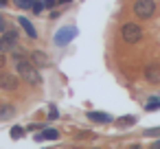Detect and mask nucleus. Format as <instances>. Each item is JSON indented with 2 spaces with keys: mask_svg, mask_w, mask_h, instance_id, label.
I'll return each mask as SVG.
<instances>
[{
  "mask_svg": "<svg viewBox=\"0 0 160 149\" xmlns=\"http://www.w3.org/2000/svg\"><path fill=\"white\" fill-rule=\"evenodd\" d=\"M16 88H18V77L0 70V90H16Z\"/></svg>",
  "mask_w": 160,
  "mask_h": 149,
  "instance_id": "7",
  "label": "nucleus"
},
{
  "mask_svg": "<svg viewBox=\"0 0 160 149\" xmlns=\"http://www.w3.org/2000/svg\"><path fill=\"white\" fill-rule=\"evenodd\" d=\"M57 0H44V7H55Z\"/></svg>",
  "mask_w": 160,
  "mask_h": 149,
  "instance_id": "20",
  "label": "nucleus"
},
{
  "mask_svg": "<svg viewBox=\"0 0 160 149\" xmlns=\"http://www.w3.org/2000/svg\"><path fill=\"white\" fill-rule=\"evenodd\" d=\"M16 116V105L11 103H0V121H9Z\"/></svg>",
  "mask_w": 160,
  "mask_h": 149,
  "instance_id": "10",
  "label": "nucleus"
},
{
  "mask_svg": "<svg viewBox=\"0 0 160 149\" xmlns=\"http://www.w3.org/2000/svg\"><path fill=\"white\" fill-rule=\"evenodd\" d=\"M18 22H20V27L24 29V33H27V35H29L31 40H35V37H38V31L33 29V24H31V22H29L27 18H18Z\"/></svg>",
  "mask_w": 160,
  "mask_h": 149,
  "instance_id": "11",
  "label": "nucleus"
},
{
  "mask_svg": "<svg viewBox=\"0 0 160 149\" xmlns=\"http://www.w3.org/2000/svg\"><path fill=\"white\" fill-rule=\"evenodd\" d=\"M2 5H7V0H0V7H2Z\"/></svg>",
  "mask_w": 160,
  "mask_h": 149,
  "instance_id": "24",
  "label": "nucleus"
},
{
  "mask_svg": "<svg viewBox=\"0 0 160 149\" xmlns=\"http://www.w3.org/2000/svg\"><path fill=\"white\" fill-rule=\"evenodd\" d=\"M77 27H64V29H59L57 33H55V37H53V42L57 44V46H66L68 42H72L75 37H77Z\"/></svg>",
  "mask_w": 160,
  "mask_h": 149,
  "instance_id": "5",
  "label": "nucleus"
},
{
  "mask_svg": "<svg viewBox=\"0 0 160 149\" xmlns=\"http://www.w3.org/2000/svg\"><path fill=\"white\" fill-rule=\"evenodd\" d=\"M57 116H59L57 107H51V110H48V118H57Z\"/></svg>",
  "mask_w": 160,
  "mask_h": 149,
  "instance_id": "18",
  "label": "nucleus"
},
{
  "mask_svg": "<svg viewBox=\"0 0 160 149\" xmlns=\"http://www.w3.org/2000/svg\"><path fill=\"white\" fill-rule=\"evenodd\" d=\"M145 136H149V138H158L160 136V127H151V129H145Z\"/></svg>",
  "mask_w": 160,
  "mask_h": 149,
  "instance_id": "16",
  "label": "nucleus"
},
{
  "mask_svg": "<svg viewBox=\"0 0 160 149\" xmlns=\"http://www.w3.org/2000/svg\"><path fill=\"white\" fill-rule=\"evenodd\" d=\"M16 48H18V33L2 31V35H0V53H11Z\"/></svg>",
  "mask_w": 160,
  "mask_h": 149,
  "instance_id": "3",
  "label": "nucleus"
},
{
  "mask_svg": "<svg viewBox=\"0 0 160 149\" xmlns=\"http://www.w3.org/2000/svg\"><path fill=\"white\" fill-rule=\"evenodd\" d=\"M31 62H33L38 68H46V66H51L48 57H46L42 51H33V53H31Z\"/></svg>",
  "mask_w": 160,
  "mask_h": 149,
  "instance_id": "9",
  "label": "nucleus"
},
{
  "mask_svg": "<svg viewBox=\"0 0 160 149\" xmlns=\"http://www.w3.org/2000/svg\"><path fill=\"white\" fill-rule=\"evenodd\" d=\"M70 0H57V5H68Z\"/></svg>",
  "mask_w": 160,
  "mask_h": 149,
  "instance_id": "21",
  "label": "nucleus"
},
{
  "mask_svg": "<svg viewBox=\"0 0 160 149\" xmlns=\"http://www.w3.org/2000/svg\"><path fill=\"white\" fill-rule=\"evenodd\" d=\"M153 107H160V99H151L147 103V110H153Z\"/></svg>",
  "mask_w": 160,
  "mask_h": 149,
  "instance_id": "17",
  "label": "nucleus"
},
{
  "mask_svg": "<svg viewBox=\"0 0 160 149\" xmlns=\"http://www.w3.org/2000/svg\"><path fill=\"white\" fill-rule=\"evenodd\" d=\"M0 31H5V24H2V20H0Z\"/></svg>",
  "mask_w": 160,
  "mask_h": 149,
  "instance_id": "23",
  "label": "nucleus"
},
{
  "mask_svg": "<svg viewBox=\"0 0 160 149\" xmlns=\"http://www.w3.org/2000/svg\"><path fill=\"white\" fill-rule=\"evenodd\" d=\"M42 136H44V140H57L59 138V132L57 129H44Z\"/></svg>",
  "mask_w": 160,
  "mask_h": 149,
  "instance_id": "13",
  "label": "nucleus"
},
{
  "mask_svg": "<svg viewBox=\"0 0 160 149\" xmlns=\"http://www.w3.org/2000/svg\"><path fill=\"white\" fill-rule=\"evenodd\" d=\"M121 35H123V40H125V42H129V44H136V42L142 37V29H140L138 24H134V22H125V24H123V31H121Z\"/></svg>",
  "mask_w": 160,
  "mask_h": 149,
  "instance_id": "4",
  "label": "nucleus"
},
{
  "mask_svg": "<svg viewBox=\"0 0 160 149\" xmlns=\"http://www.w3.org/2000/svg\"><path fill=\"white\" fill-rule=\"evenodd\" d=\"M9 134H11V138H13V140H18V138H22V136H24V129L16 125V127H11V132H9Z\"/></svg>",
  "mask_w": 160,
  "mask_h": 149,
  "instance_id": "15",
  "label": "nucleus"
},
{
  "mask_svg": "<svg viewBox=\"0 0 160 149\" xmlns=\"http://www.w3.org/2000/svg\"><path fill=\"white\" fill-rule=\"evenodd\" d=\"M153 149H160V140H156V145H153Z\"/></svg>",
  "mask_w": 160,
  "mask_h": 149,
  "instance_id": "22",
  "label": "nucleus"
},
{
  "mask_svg": "<svg viewBox=\"0 0 160 149\" xmlns=\"http://www.w3.org/2000/svg\"><path fill=\"white\" fill-rule=\"evenodd\" d=\"M16 70H18V75H20L24 81H29V83H33V86H38V83L42 81V77H40V72H38V68H35L33 62L18 59V62H16Z\"/></svg>",
  "mask_w": 160,
  "mask_h": 149,
  "instance_id": "1",
  "label": "nucleus"
},
{
  "mask_svg": "<svg viewBox=\"0 0 160 149\" xmlns=\"http://www.w3.org/2000/svg\"><path fill=\"white\" fill-rule=\"evenodd\" d=\"M145 77H147L149 83H160V64L158 62H151L145 68Z\"/></svg>",
  "mask_w": 160,
  "mask_h": 149,
  "instance_id": "8",
  "label": "nucleus"
},
{
  "mask_svg": "<svg viewBox=\"0 0 160 149\" xmlns=\"http://www.w3.org/2000/svg\"><path fill=\"white\" fill-rule=\"evenodd\" d=\"M13 5L20 7V9L33 11V13H40L44 9V0H13Z\"/></svg>",
  "mask_w": 160,
  "mask_h": 149,
  "instance_id": "6",
  "label": "nucleus"
},
{
  "mask_svg": "<svg viewBox=\"0 0 160 149\" xmlns=\"http://www.w3.org/2000/svg\"><path fill=\"white\" fill-rule=\"evenodd\" d=\"M5 64H7V59H5V53H0V70L5 68Z\"/></svg>",
  "mask_w": 160,
  "mask_h": 149,
  "instance_id": "19",
  "label": "nucleus"
},
{
  "mask_svg": "<svg viewBox=\"0 0 160 149\" xmlns=\"http://www.w3.org/2000/svg\"><path fill=\"white\" fill-rule=\"evenodd\" d=\"M88 118L94 121V123H110L112 116L110 114H103V112H88Z\"/></svg>",
  "mask_w": 160,
  "mask_h": 149,
  "instance_id": "12",
  "label": "nucleus"
},
{
  "mask_svg": "<svg viewBox=\"0 0 160 149\" xmlns=\"http://www.w3.org/2000/svg\"><path fill=\"white\" fill-rule=\"evenodd\" d=\"M156 11V2L153 0H136L134 2V13L140 18V20H149Z\"/></svg>",
  "mask_w": 160,
  "mask_h": 149,
  "instance_id": "2",
  "label": "nucleus"
},
{
  "mask_svg": "<svg viewBox=\"0 0 160 149\" xmlns=\"http://www.w3.org/2000/svg\"><path fill=\"white\" fill-rule=\"evenodd\" d=\"M134 116H123V118H118L116 123H118V127H129V125H134Z\"/></svg>",
  "mask_w": 160,
  "mask_h": 149,
  "instance_id": "14",
  "label": "nucleus"
},
{
  "mask_svg": "<svg viewBox=\"0 0 160 149\" xmlns=\"http://www.w3.org/2000/svg\"><path fill=\"white\" fill-rule=\"evenodd\" d=\"M132 149H140V147H138V145H134V147H132Z\"/></svg>",
  "mask_w": 160,
  "mask_h": 149,
  "instance_id": "25",
  "label": "nucleus"
}]
</instances>
